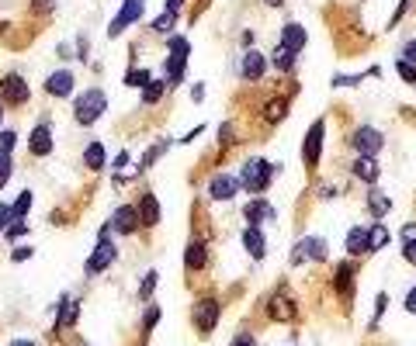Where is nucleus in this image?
Masks as SVG:
<instances>
[{"label":"nucleus","mask_w":416,"mask_h":346,"mask_svg":"<svg viewBox=\"0 0 416 346\" xmlns=\"http://www.w3.org/2000/svg\"><path fill=\"white\" fill-rule=\"evenodd\" d=\"M271 173H274V166H271L264 156H250V159L239 166V184H243V191L260 194V191H268Z\"/></svg>","instance_id":"obj_1"},{"label":"nucleus","mask_w":416,"mask_h":346,"mask_svg":"<svg viewBox=\"0 0 416 346\" xmlns=\"http://www.w3.org/2000/svg\"><path fill=\"white\" fill-rule=\"evenodd\" d=\"M104 107H108V97H104V90H83L77 101H73V118H77V125L80 129H90L101 114H104Z\"/></svg>","instance_id":"obj_2"},{"label":"nucleus","mask_w":416,"mask_h":346,"mask_svg":"<svg viewBox=\"0 0 416 346\" xmlns=\"http://www.w3.org/2000/svg\"><path fill=\"white\" fill-rule=\"evenodd\" d=\"M347 146H350L357 156H378L382 146H385V135H382V129H375V125H357V129L347 135Z\"/></svg>","instance_id":"obj_3"},{"label":"nucleus","mask_w":416,"mask_h":346,"mask_svg":"<svg viewBox=\"0 0 416 346\" xmlns=\"http://www.w3.org/2000/svg\"><path fill=\"white\" fill-rule=\"evenodd\" d=\"M112 222L104 225V232L97 236V246H94V253H90V260H87V274H104L115 260H118V250H115V243H112Z\"/></svg>","instance_id":"obj_4"},{"label":"nucleus","mask_w":416,"mask_h":346,"mask_svg":"<svg viewBox=\"0 0 416 346\" xmlns=\"http://www.w3.org/2000/svg\"><path fill=\"white\" fill-rule=\"evenodd\" d=\"M323 142H326V122L320 118V122H312V125H309V132H305V142H302V163H305V170H309V173L320 166V156H323Z\"/></svg>","instance_id":"obj_5"},{"label":"nucleus","mask_w":416,"mask_h":346,"mask_svg":"<svg viewBox=\"0 0 416 346\" xmlns=\"http://www.w3.org/2000/svg\"><path fill=\"white\" fill-rule=\"evenodd\" d=\"M219 312H222L219 298H198L194 308H191V322H194V329H198L201 336H208V332L219 325Z\"/></svg>","instance_id":"obj_6"},{"label":"nucleus","mask_w":416,"mask_h":346,"mask_svg":"<svg viewBox=\"0 0 416 346\" xmlns=\"http://www.w3.org/2000/svg\"><path fill=\"white\" fill-rule=\"evenodd\" d=\"M142 11H146V0H125L122 11H118V18L108 25V38H118L129 25H135V21L142 18Z\"/></svg>","instance_id":"obj_7"},{"label":"nucleus","mask_w":416,"mask_h":346,"mask_svg":"<svg viewBox=\"0 0 416 346\" xmlns=\"http://www.w3.org/2000/svg\"><path fill=\"white\" fill-rule=\"evenodd\" d=\"M239 191H243V184H239V177H233V173H216V177L208 181V198L212 201H233Z\"/></svg>","instance_id":"obj_8"},{"label":"nucleus","mask_w":416,"mask_h":346,"mask_svg":"<svg viewBox=\"0 0 416 346\" xmlns=\"http://www.w3.org/2000/svg\"><path fill=\"white\" fill-rule=\"evenodd\" d=\"M0 97H4L8 104H14V107H25L28 97H31V90H28V83L18 73H8L4 80H0Z\"/></svg>","instance_id":"obj_9"},{"label":"nucleus","mask_w":416,"mask_h":346,"mask_svg":"<svg viewBox=\"0 0 416 346\" xmlns=\"http://www.w3.org/2000/svg\"><path fill=\"white\" fill-rule=\"evenodd\" d=\"M268 70H271V59H268V55L257 52V49H246L243 63H239V77H243V80H264Z\"/></svg>","instance_id":"obj_10"},{"label":"nucleus","mask_w":416,"mask_h":346,"mask_svg":"<svg viewBox=\"0 0 416 346\" xmlns=\"http://www.w3.org/2000/svg\"><path fill=\"white\" fill-rule=\"evenodd\" d=\"M350 173H354V177H357L361 184L375 187V184H378V177H382L378 156H354V163H350Z\"/></svg>","instance_id":"obj_11"},{"label":"nucleus","mask_w":416,"mask_h":346,"mask_svg":"<svg viewBox=\"0 0 416 346\" xmlns=\"http://www.w3.org/2000/svg\"><path fill=\"white\" fill-rule=\"evenodd\" d=\"M139 225H142V218H139V208H135V204H118V208H115L112 228H115L118 236H132Z\"/></svg>","instance_id":"obj_12"},{"label":"nucleus","mask_w":416,"mask_h":346,"mask_svg":"<svg viewBox=\"0 0 416 346\" xmlns=\"http://www.w3.org/2000/svg\"><path fill=\"white\" fill-rule=\"evenodd\" d=\"M73 83H77V80H73V70H52V73L45 77L42 87H45L49 97H60V101H63V97L73 94Z\"/></svg>","instance_id":"obj_13"},{"label":"nucleus","mask_w":416,"mask_h":346,"mask_svg":"<svg viewBox=\"0 0 416 346\" xmlns=\"http://www.w3.org/2000/svg\"><path fill=\"white\" fill-rule=\"evenodd\" d=\"M305 253H309L312 263H323V260H326V239H323V236H305V239L295 246L291 260H295V263H305Z\"/></svg>","instance_id":"obj_14"},{"label":"nucleus","mask_w":416,"mask_h":346,"mask_svg":"<svg viewBox=\"0 0 416 346\" xmlns=\"http://www.w3.org/2000/svg\"><path fill=\"white\" fill-rule=\"evenodd\" d=\"M243 246L253 260H264L268 256V239H264V225H246L243 228Z\"/></svg>","instance_id":"obj_15"},{"label":"nucleus","mask_w":416,"mask_h":346,"mask_svg":"<svg viewBox=\"0 0 416 346\" xmlns=\"http://www.w3.org/2000/svg\"><path fill=\"white\" fill-rule=\"evenodd\" d=\"M28 149H31V156H49V152H52V125H49L45 118H42V122L31 129Z\"/></svg>","instance_id":"obj_16"},{"label":"nucleus","mask_w":416,"mask_h":346,"mask_svg":"<svg viewBox=\"0 0 416 346\" xmlns=\"http://www.w3.org/2000/svg\"><path fill=\"white\" fill-rule=\"evenodd\" d=\"M343 250H347V256H364V253H372V250H368V228H364V225H354L350 232L343 236Z\"/></svg>","instance_id":"obj_17"},{"label":"nucleus","mask_w":416,"mask_h":346,"mask_svg":"<svg viewBox=\"0 0 416 346\" xmlns=\"http://www.w3.org/2000/svg\"><path fill=\"white\" fill-rule=\"evenodd\" d=\"M268 315L274 319V322H291L295 319V302L288 298V295H271V302H268Z\"/></svg>","instance_id":"obj_18"},{"label":"nucleus","mask_w":416,"mask_h":346,"mask_svg":"<svg viewBox=\"0 0 416 346\" xmlns=\"http://www.w3.org/2000/svg\"><path fill=\"white\" fill-rule=\"evenodd\" d=\"M278 45H285V49H291L295 55L305 49V28L298 25V21H288L285 28H281V42Z\"/></svg>","instance_id":"obj_19"},{"label":"nucleus","mask_w":416,"mask_h":346,"mask_svg":"<svg viewBox=\"0 0 416 346\" xmlns=\"http://www.w3.org/2000/svg\"><path fill=\"white\" fill-rule=\"evenodd\" d=\"M271 215H274V211H271V204H268L264 198H253V201L243 208V218H246V225H264Z\"/></svg>","instance_id":"obj_20"},{"label":"nucleus","mask_w":416,"mask_h":346,"mask_svg":"<svg viewBox=\"0 0 416 346\" xmlns=\"http://www.w3.org/2000/svg\"><path fill=\"white\" fill-rule=\"evenodd\" d=\"M184 263H187V270H205L208 267V243L194 239L187 246V253H184Z\"/></svg>","instance_id":"obj_21"},{"label":"nucleus","mask_w":416,"mask_h":346,"mask_svg":"<svg viewBox=\"0 0 416 346\" xmlns=\"http://www.w3.org/2000/svg\"><path fill=\"white\" fill-rule=\"evenodd\" d=\"M139 218H142L146 228H153L156 222H160V201H156V194H142V201H139Z\"/></svg>","instance_id":"obj_22"},{"label":"nucleus","mask_w":416,"mask_h":346,"mask_svg":"<svg viewBox=\"0 0 416 346\" xmlns=\"http://www.w3.org/2000/svg\"><path fill=\"white\" fill-rule=\"evenodd\" d=\"M354 274H357V263H340V267H337V274H333V291L350 295V287H354Z\"/></svg>","instance_id":"obj_23"},{"label":"nucleus","mask_w":416,"mask_h":346,"mask_svg":"<svg viewBox=\"0 0 416 346\" xmlns=\"http://www.w3.org/2000/svg\"><path fill=\"white\" fill-rule=\"evenodd\" d=\"M389 211H392V201H389L378 187H372V194H368V215H372L375 222H382Z\"/></svg>","instance_id":"obj_24"},{"label":"nucleus","mask_w":416,"mask_h":346,"mask_svg":"<svg viewBox=\"0 0 416 346\" xmlns=\"http://www.w3.org/2000/svg\"><path fill=\"white\" fill-rule=\"evenodd\" d=\"M164 70H167V83H181L184 73H187V59H184V55H167Z\"/></svg>","instance_id":"obj_25"},{"label":"nucleus","mask_w":416,"mask_h":346,"mask_svg":"<svg viewBox=\"0 0 416 346\" xmlns=\"http://www.w3.org/2000/svg\"><path fill=\"white\" fill-rule=\"evenodd\" d=\"M295 59H298V55H295L291 49L278 45V49H274V55H271V66H274V70H281V73H291V70H295Z\"/></svg>","instance_id":"obj_26"},{"label":"nucleus","mask_w":416,"mask_h":346,"mask_svg":"<svg viewBox=\"0 0 416 346\" xmlns=\"http://www.w3.org/2000/svg\"><path fill=\"white\" fill-rule=\"evenodd\" d=\"M104 163H108V156H104V146H101V142H87V149H83V166H87V170H101Z\"/></svg>","instance_id":"obj_27"},{"label":"nucleus","mask_w":416,"mask_h":346,"mask_svg":"<svg viewBox=\"0 0 416 346\" xmlns=\"http://www.w3.org/2000/svg\"><path fill=\"white\" fill-rule=\"evenodd\" d=\"M389 239H392V236H389V228H385L382 222H375V225L368 228V250H372V253L385 250V246H389Z\"/></svg>","instance_id":"obj_28"},{"label":"nucleus","mask_w":416,"mask_h":346,"mask_svg":"<svg viewBox=\"0 0 416 346\" xmlns=\"http://www.w3.org/2000/svg\"><path fill=\"white\" fill-rule=\"evenodd\" d=\"M285 111H288V97H274L268 107H264V122H271V125H278L281 118H285Z\"/></svg>","instance_id":"obj_29"},{"label":"nucleus","mask_w":416,"mask_h":346,"mask_svg":"<svg viewBox=\"0 0 416 346\" xmlns=\"http://www.w3.org/2000/svg\"><path fill=\"white\" fill-rule=\"evenodd\" d=\"M149 83H153V70H139V66H135V70L125 73V87H139V90H146Z\"/></svg>","instance_id":"obj_30"},{"label":"nucleus","mask_w":416,"mask_h":346,"mask_svg":"<svg viewBox=\"0 0 416 346\" xmlns=\"http://www.w3.org/2000/svg\"><path fill=\"white\" fill-rule=\"evenodd\" d=\"M14 146H18V132L14 129H0V159H11Z\"/></svg>","instance_id":"obj_31"},{"label":"nucleus","mask_w":416,"mask_h":346,"mask_svg":"<svg viewBox=\"0 0 416 346\" xmlns=\"http://www.w3.org/2000/svg\"><path fill=\"white\" fill-rule=\"evenodd\" d=\"M164 90H167L164 80H153V83L142 90V104H160V101H164Z\"/></svg>","instance_id":"obj_32"},{"label":"nucleus","mask_w":416,"mask_h":346,"mask_svg":"<svg viewBox=\"0 0 416 346\" xmlns=\"http://www.w3.org/2000/svg\"><path fill=\"white\" fill-rule=\"evenodd\" d=\"M167 52H170V55H184V59H187V55H191V42H187L184 35H170Z\"/></svg>","instance_id":"obj_33"},{"label":"nucleus","mask_w":416,"mask_h":346,"mask_svg":"<svg viewBox=\"0 0 416 346\" xmlns=\"http://www.w3.org/2000/svg\"><path fill=\"white\" fill-rule=\"evenodd\" d=\"M28 208H31V191H21V194H18V201L11 204V211H14V222H25Z\"/></svg>","instance_id":"obj_34"},{"label":"nucleus","mask_w":416,"mask_h":346,"mask_svg":"<svg viewBox=\"0 0 416 346\" xmlns=\"http://www.w3.org/2000/svg\"><path fill=\"white\" fill-rule=\"evenodd\" d=\"M77 315H80V305L66 298V302L60 305V325H73V322H77Z\"/></svg>","instance_id":"obj_35"},{"label":"nucleus","mask_w":416,"mask_h":346,"mask_svg":"<svg viewBox=\"0 0 416 346\" xmlns=\"http://www.w3.org/2000/svg\"><path fill=\"white\" fill-rule=\"evenodd\" d=\"M395 73H399V80H406V83H416V66L409 63V59H395Z\"/></svg>","instance_id":"obj_36"},{"label":"nucleus","mask_w":416,"mask_h":346,"mask_svg":"<svg viewBox=\"0 0 416 346\" xmlns=\"http://www.w3.org/2000/svg\"><path fill=\"white\" fill-rule=\"evenodd\" d=\"M177 18H181V14H174V11H164L160 18H156V21H153V31H170Z\"/></svg>","instance_id":"obj_37"},{"label":"nucleus","mask_w":416,"mask_h":346,"mask_svg":"<svg viewBox=\"0 0 416 346\" xmlns=\"http://www.w3.org/2000/svg\"><path fill=\"white\" fill-rule=\"evenodd\" d=\"M156 280H160V274H156V270H149V274L142 277V287H139V298H149V295H153V287H156Z\"/></svg>","instance_id":"obj_38"},{"label":"nucleus","mask_w":416,"mask_h":346,"mask_svg":"<svg viewBox=\"0 0 416 346\" xmlns=\"http://www.w3.org/2000/svg\"><path fill=\"white\" fill-rule=\"evenodd\" d=\"M399 243H402V246L416 243V222H406V225L399 228Z\"/></svg>","instance_id":"obj_39"},{"label":"nucleus","mask_w":416,"mask_h":346,"mask_svg":"<svg viewBox=\"0 0 416 346\" xmlns=\"http://www.w3.org/2000/svg\"><path fill=\"white\" fill-rule=\"evenodd\" d=\"M4 232H8V239H11V243H18V239L28 232V225H25V222H11V225L4 228Z\"/></svg>","instance_id":"obj_40"},{"label":"nucleus","mask_w":416,"mask_h":346,"mask_svg":"<svg viewBox=\"0 0 416 346\" xmlns=\"http://www.w3.org/2000/svg\"><path fill=\"white\" fill-rule=\"evenodd\" d=\"M11 173H14V159H0V187L11 181Z\"/></svg>","instance_id":"obj_41"},{"label":"nucleus","mask_w":416,"mask_h":346,"mask_svg":"<svg viewBox=\"0 0 416 346\" xmlns=\"http://www.w3.org/2000/svg\"><path fill=\"white\" fill-rule=\"evenodd\" d=\"M229 346H257V339H253V332H246V329H243V332H236V336H233V343H229Z\"/></svg>","instance_id":"obj_42"},{"label":"nucleus","mask_w":416,"mask_h":346,"mask_svg":"<svg viewBox=\"0 0 416 346\" xmlns=\"http://www.w3.org/2000/svg\"><path fill=\"white\" fill-rule=\"evenodd\" d=\"M156 322H160V308L153 305V308H146V315H142V329H153Z\"/></svg>","instance_id":"obj_43"},{"label":"nucleus","mask_w":416,"mask_h":346,"mask_svg":"<svg viewBox=\"0 0 416 346\" xmlns=\"http://www.w3.org/2000/svg\"><path fill=\"white\" fill-rule=\"evenodd\" d=\"M402 59H409V63L416 66V38H409V42L402 45Z\"/></svg>","instance_id":"obj_44"},{"label":"nucleus","mask_w":416,"mask_h":346,"mask_svg":"<svg viewBox=\"0 0 416 346\" xmlns=\"http://www.w3.org/2000/svg\"><path fill=\"white\" fill-rule=\"evenodd\" d=\"M14 222V211H11V204H0V228H8Z\"/></svg>","instance_id":"obj_45"},{"label":"nucleus","mask_w":416,"mask_h":346,"mask_svg":"<svg viewBox=\"0 0 416 346\" xmlns=\"http://www.w3.org/2000/svg\"><path fill=\"white\" fill-rule=\"evenodd\" d=\"M361 77H333V87H357Z\"/></svg>","instance_id":"obj_46"},{"label":"nucleus","mask_w":416,"mask_h":346,"mask_svg":"<svg viewBox=\"0 0 416 346\" xmlns=\"http://www.w3.org/2000/svg\"><path fill=\"white\" fill-rule=\"evenodd\" d=\"M406 312L416 315V287H409V295H406Z\"/></svg>","instance_id":"obj_47"},{"label":"nucleus","mask_w":416,"mask_h":346,"mask_svg":"<svg viewBox=\"0 0 416 346\" xmlns=\"http://www.w3.org/2000/svg\"><path fill=\"white\" fill-rule=\"evenodd\" d=\"M402 256H406V263H413V267H416V243L402 246Z\"/></svg>","instance_id":"obj_48"},{"label":"nucleus","mask_w":416,"mask_h":346,"mask_svg":"<svg viewBox=\"0 0 416 346\" xmlns=\"http://www.w3.org/2000/svg\"><path fill=\"white\" fill-rule=\"evenodd\" d=\"M191 101H194V104L205 101V83H194V87H191Z\"/></svg>","instance_id":"obj_49"},{"label":"nucleus","mask_w":416,"mask_h":346,"mask_svg":"<svg viewBox=\"0 0 416 346\" xmlns=\"http://www.w3.org/2000/svg\"><path fill=\"white\" fill-rule=\"evenodd\" d=\"M31 253H35V250H31V246H18V250H14V260H18V263H21V260H28V256H31Z\"/></svg>","instance_id":"obj_50"},{"label":"nucleus","mask_w":416,"mask_h":346,"mask_svg":"<svg viewBox=\"0 0 416 346\" xmlns=\"http://www.w3.org/2000/svg\"><path fill=\"white\" fill-rule=\"evenodd\" d=\"M181 8H184V0H167V11H174V14H177Z\"/></svg>","instance_id":"obj_51"},{"label":"nucleus","mask_w":416,"mask_h":346,"mask_svg":"<svg viewBox=\"0 0 416 346\" xmlns=\"http://www.w3.org/2000/svg\"><path fill=\"white\" fill-rule=\"evenodd\" d=\"M11 346H35V343H31V339H14Z\"/></svg>","instance_id":"obj_52"},{"label":"nucleus","mask_w":416,"mask_h":346,"mask_svg":"<svg viewBox=\"0 0 416 346\" xmlns=\"http://www.w3.org/2000/svg\"><path fill=\"white\" fill-rule=\"evenodd\" d=\"M0 122H4V104H0Z\"/></svg>","instance_id":"obj_53"}]
</instances>
